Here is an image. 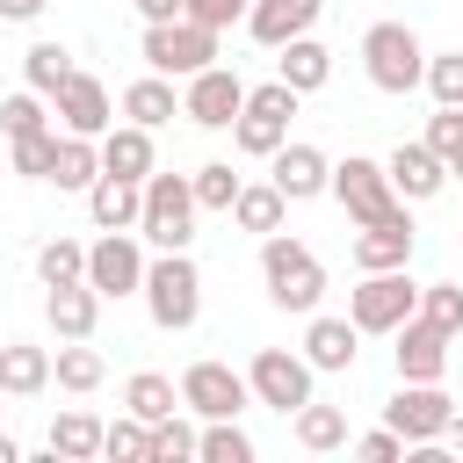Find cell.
I'll list each match as a JSON object with an SVG mask.
<instances>
[{
	"instance_id": "cell-1",
	"label": "cell",
	"mask_w": 463,
	"mask_h": 463,
	"mask_svg": "<svg viewBox=\"0 0 463 463\" xmlns=\"http://www.w3.org/2000/svg\"><path fill=\"white\" fill-rule=\"evenodd\" d=\"M260 282H268V304H275V311H297V318H311L318 297H326L318 253H311L304 239H289V232H268V239H260Z\"/></svg>"
},
{
	"instance_id": "cell-2",
	"label": "cell",
	"mask_w": 463,
	"mask_h": 463,
	"mask_svg": "<svg viewBox=\"0 0 463 463\" xmlns=\"http://www.w3.org/2000/svg\"><path fill=\"white\" fill-rule=\"evenodd\" d=\"M137 297H145V311H152V326H159V333H188V326L203 318V268L188 260V246H174V253L145 260Z\"/></svg>"
},
{
	"instance_id": "cell-3",
	"label": "cell",
	"mask_w": 463,
	"mask_h": 463,
	"mask_svg": "<svg viewBox=\"0 0 463 463\" xmlns=\"http://www.w3.org/2000/svg\"><path fill=\"white\" fill-rule=\"evenodd\" d=\"M362 72L376 94H412L427 72V43L412 36V22H369L362 29Z\"/></svg>"
},
{
	"instance_id": "cell-4",
	"label": "cell",
	"mask_w": 463,
	"mask_h": 463,
	"mask_svg": "<svg viewBox=\"0 0 463 463\" xmlns=\"http://www.w3.org/2000/svg\"><path fill=\"white\" fill-rule=\"evenodd\" d=\"M137 239L145 246H159V253H174V246H188L195 239V188H188V174H145V210H137Z\"/></svg>"
},
{
	"instance_id": "cell-5",
	"label": "cell",
	"mask_w": 463,
	"mask_h": 463,
	"mask_svg": "<svg viewBox=\"0 0 463 463\" xmlns=\"http://www.w3.org/2000/svg\"><path fill=\"white\" fill-rule=\"evenodd\" d=\"M412 311H420V282H412L405 268H369V275L347 289V318H354L362 333H398Z\"/></svg>"
},
{
	"instance_id": "cell-6",
	"label": "cell",
	"mask_w": 463,
	"mask_h": 463,
	"mask_svg": "<svg viewBox=\"0 0 463 463\" xmlns=\"http://www.w3.org/2000/svg\"><path fill=\"white\" fill-rule=\"evenodd\" d=\"M145 65L152 72H166V80H188V72H203V65H217V29H203V22H188V14H174V22H145Z\"/></svg>"
},
{
	"instance_id": "cell-7",
	"label": "cell",
	"mask_w": 463,
	"mask_h": 463,
	"mask_svg": "<svg viewBox=\"0 0 463 463\" xmlns=\"http://www.w3.org/2000/svg\"><path fill=\"white\" fill-rule=\"evenodd\" d=\"M297 87H282V80H268V87H246V109L232 116V145L246 152V159H268L282 137H289V116H297Z\"/></svg>"
},
{
	"instance_id": "cell-8",
	"label": "cell",
	"mask_w": 463,
	"mask_h": 463,
	"mask_svg": "<svg viewBox=\"0 0 463 463\" xmlns=\"http://www.w3.org/2000/svg\"><path fill=\"white\" fill-rule=\"evenodd\" d=\"M181 405H188L195 420H239V412L253 405V383H246V369H232V362H188V369H181Z\"/></svg>"
},
{
	"instance_id": "cell-9",
	"label": "cell",
	"mask_w": 463,
	"mask_h": 463,
	"mask_svg": "<svg viewBox=\"0 0 463 463\" xmlns=\"http://www.w3.org/2000/svg\"><path fill=\"white\" fill-rule=\"evenodd\" d=\"M326 195H340V210H347L354 224H369V217L398 210V188H391L383 159H362V152H347V159L326 174Z\"/></svg>"
},
{
	"instance_id": "cell-10",
	"label": "cell",
	"mask_w": 463,
	"mask_h": 463,
	"mask_svg": "<svg viewBox=\"0 0 463 463\" xmlns=\"http://www.w3.org/2000/svg\"><path fill=\"white\" fill-rule=\"evenodd\" d=\"M311 376H318V369H311L304 354H289V347H260V354L246 362V383H253V405H275L282 420H289V412H297V405L311 398Z\"/></svg>"
},
{
	"instance_id": "cell-11",
	"label": "cell",
	"mask_w": 463,
	"mask_h": 463,
	"mask_svg": "<svg viewBox=\"0 0 463 463\" xmlns=\"http://www.w3.org/2000/svg\"><path fill=\"white\" fill-rule=\"evenodd\" d=\"M239 109H246V80H239L232 65H203V72H188V87H181V116H188V123H203V130H232Z\"/></svg>"
},
{
	"instance_id": "cell-12",
	"label": "cell",
	"mask_w": 463,
	"mask_h": 463,
	"mask_svg": "<svg viewBox=\"0 0 463 463\" xmlns=\"http://www.w3.org/2000/svg\"><path fill=\"white\" fill-rule=\"evenodd\" d=\"M449 412H456V398H449L441 383H398V391L383 398V427H398L405 449H412V441H441Z\"/></svg>"
},
{
	"instance_id": "cell-13",
	"label": "cell",
	"mask_w": 463,
	"mask_h": 463,
	"mask_svg": "<svg viewBox=\"0 0 463 463\" xmlns=\"http://www.w3.org/2000/svg\"><path fill=\"white\" fill-rule=\"evenodd\" d=\"M87 282L101 289V304H109V297H137V282H145V246H137V232H101V239L87 246Z\"/></svg>"
},
{
	"instance_id": "cell-14",
	"label": "cell",
	"mask_w": 463,
	"mask_h": 463,
	"mask_svg": "<svg viewBox=\"0 0 463 463\" xmlns=\"http://www.w3.org/2000/svg\"><path fill=\"white\" fill-rule=\"evenodd\" d=\"M51 116H58V130H72V137H101L109 123H116V109H109V87L94 80V72H65V87L51 94Z\"/></svg>"
},
{
	"instance_id": "cell-15",
	"label": "cell",
	"mask_w": 463,
	"mask_h": 463,
	"mask_svg": "<svg viewBox=\"0 0 463 463\" xmlns=\"http://www.w3.org/2000/svg\"><path fill=\"white\" fill-rule=\"evenodd\" d=\"M326 174H333V159H326L318 145H304V137H282V145L268 152V181L282 188V203H311V195H326Z\"/></svg>"
},
{
	"instance_id": "cell-16",
	"label": "cell",
	"mask_w": 463,
	"mask_h": 463,
	"mask_svg": "<svg viewBox=\"0 0 463 463\" xmlns=\"http://www.w3.org/2000/svg\"><path fill=\"white\" fill-rule=\"evenodd\" d=\"M391 340H398V347H391L398 383H441V369H449V333H441V326H427V318L412 311Z\"/></svg>"
},
{
	"instance_id": "cell-17",
	"label": "cell",
	"mask_w": 463,
	"mask_h": 463,
	"mask_svg": "<svg viewBox=\"0 0 463 463\" xmlns=\"http://www.w3.org/2000/svg\"><path fill=\"white\" fill-rule=\"evenodd\" d=\"M405 260H412V210L398 203L354 232V268L369 275V268H405Z\"/></svg>"
},
{
	"instance_id": "cell-18",
	"label": "cell",
	"mask_w": 463,
	"mask_h": 463,
	"mask_svg": "<svg viewBox=\"0 0 463 463\" xmlns=\"http://www.w3.org/2000/svg\"><path fill=\"white\" fill-rule=\"evenodd\" d=\"M43 318H51V333L58 340H94V326H101V289L80 275V282H51L43 289Z\"/></svg>"
},
{
	"instance_id": "cell-19",
	"label": "cell",
	"mask_w": 463,
	"mask_h": 463,
	"mask_svg": "<svg viewBox=\"0 0 463 463\" xmlns=\"http://www.w3.org/2000/svg\"><path fill=\"white\" fill-rule=\"evenodd\" d=\"M383 174H391L398 203H427V195H441V188H449V159H441V152H427L420 137H412V145H398V152L383 159Z\"/></svg>"
},
{
	"instance_id": "cell-20",
	"label": "cell",
	"mask_w": 463,
	"mask_h": 463,
	"mask_svg": "<svg viewBox=\"0 0 463 463\" xmlns=\"http://www.w3.org/2000/svg\"><path fill=\"white\" fill-rule=\"evenodd\" d=\"M354 354H362V326H354V318H333V311H311V326H304V362L326 369V376H340V369H354Z\"/></svg>"
},
{
	"instance_id": "cell-21",
	"label": "cell",
	"mask_w": 463,
	"mask_h": 463,
	"mask_svg": "<svg viewBox=\"0 0 463 463\" xmlns=\"http://www.w3.org/2000/svg\"><path fill=\"white\" fill-rule=\"evenodd\" d=\"M318 14H326V0H246V36L275 51L304 29H318Z\"/></svg>"
},
{
	"instance_id": "cell-22",
	"label": "cell",
	"mask_w": 463,
	"mask_h": 463,
	"mask_svg": "<svg viewBox=\"0 0 463 463\" xmlns=\"http://www.w3.org/2000/svg\"><path fill=\"white\" fill-rule=\"evenodd\" d=\"M94 145H101V174H123V181H145V174L159 166L152 130H145V123H130V116H123V123H109Z\"/></svg>"
},
{
	"instance_id": "cell-23",
	"label": "cell",
	"mask_w": 463,
	"mask_h": 463,
	"mask_svg": "<svg viewBox=\"0 0 463 463\" xmlns=\"http://www.w3.org/2000/svg\"><path fill=\"white\" fill-rule=\"evenodd\" d=\"M275 80H282V87H297V94H318V87L333 80V51L304 29V36L275 43Z\"/></svg>"
},
{
	"instance_id": "cell-24",
	"label": "cell",
	"mask_w": 463,
	"mask_h": 463,
	"mask_svg": "<svg viewBox=\"0 0 463 463\" xmlns=\"http://www.w3.org/2000/svg\"><path fill=\"white\" fill-rule=\"evenodd\" d=\"M137 210H145V181L94 174V188H87V217H94L101 232H137Z\"/></svg>"
},
{
	"instance_id": "cell-25",
	"label": "cell",
	"mask_w": 463,
	"mask_h": 463,
	"mask_svg": "<svg viewBox=\"0 0 463 463\" xmlns=\"http://www.w3.org/2000/svg\"><path fill=\"white\" fill-rule=\"evenodd\" d=\"M239 232H282V217H289V203H282V188L275 181H239V195H232V210H224Z\"/></svg>"
},
{
	"instance_id": "cell-26",
	"label": "cell",
	"mask_w": 463,
	"mask_h": 463,
	"mask_svg": "<svg viewBox=\"0 0 463 463\" xmlns=\"http://www.w3.org/2000/svg\"><path fill=\"white\" fill-rule=\"evenodd\" d=\"M43 383H51V347L7 340V347H0V391H7V398H36Z\"/></svg>"
},
{
	"instance_id": "cell-27",
	"label": "cell",
	"mask_w": 463,
	"mask_h": 463,
	"mask_svg": "<svg viewBox=\"0 0 463 463\" xmlns=\"http://www.w3.org/2000/svg\"><path fill=\"white\" fill-rule=\"evenodd\" d=\"M123 116H130V123H145V130L174 123V116H181V94H174V80H166V72H145V80H130V87H123Z\"/></svg>"
},
{
	"instance_id": "cell-28",
	"label": "cell",
	"mask_w": 463,
	"mask_h": 463,
	"mask_svg": "<svg viewBox=\"0 0 463 463\" xmlns=\"http://www.w3.org/2000/svg\"><path fill=\"white\" fill-rule=\"evenodd\" d=\"M101 376H109V362H101V347H87V340H65V347L51 354V383L72 391V398L101 391Z\"/></svg>"
},
{
	"instance_id": "cell-29",
	"label": "cell",
	"mask_w": 463,
	"mask_h": 463,
	"mask_svg": "<svg viewBox=\"0 0 463 463\" xmlns=\"http://www.w3.org/2000/svg\"><path fill=\"white\" fill-rule=\"evenodd\" d=\"M289 427H297V449H311V456H326V449H347V412H340V405H318V398H304V405L289 412Z\"/></svg>"
},
{
	"instance_id": "cell-30",
	"label": "cell",
	"mask_w": 463,
	"mask_h": 463,
	"mask_svg": "<svg viewBox=\"0 0 463 463\" xmlns=\"http://www.w3.org/2000/svg\"><path fill=\"white\" fill-rule=\"evenodd\" d=\"M123 412H137V420L152 427V420L181 412V383H174V376H159V369H137V376L123 383Z\"/></svg>"
},
{
	"instance_id": "cell-31",
	"label": "cell",
	"mask_w": 463,
	"mask_h": 463,
	"mask_svg": "<svg viewBox=\"0 0 463 463\" xmlns=\"http://www.w3.org/2000/svg\"><path fill=\"white\" fill-rule=\"evenodd\" d=\"M94 174H101V145L94 137H72V130H58V159H51V181L58 188H94Z\"/></svg>"
},
{
	"instance_id": "cell-32",
	"label": "cell",
	"mask_w": 463,
	"mask_h": 463,
	"mask_svg": "<svg viewBox=\"0 0 463 463\" xmlns=\"http://www.w3.org/2000/svg\"><path fill=\"white\" fill-rule=\"evenodd\" d=\"M43 441H51V456H65V463H94V456H101V420H94V412H58Z\"/></svg>"
},
{
	"instance_id": "cell-33",
	"label": "cell",
	"mask_w": 463,
	"mask_h": 463,
	"mask_svg": "<svg viewBox=\"0 0 463 463\" xmlns=\"http://www.w3.org/2000/svg\"><path fill=\"white\" fill-rule=\"evenodd\" d=\"M65 72H72V51H65V43H51V36H43V43H29V51H22V80H29L43 101L65 87Z\"/></svg>"
},
{
	"instance_id": "cell-34",
	"label": "cell",
	"mask_w": 463,
	"mask_h": 463,
	"mask_svg": "<svg viewBox=\"0 0 463 463\" xmlns=\"http://www.w3.org/2000/svg\"><path fill=\"white\" fill-rule=\"evenodd\" d=\"M188 456H195V427L181 412H166V420L145 427V463H188Z\"/></svg>"
},
{
	"instance_id": "cell-35",
	"label": "cell",
	"mask_w": 463,
	"mask_h": 463,
	"mask_svg": "<svg viewBox=\"0 0 463 463\" xmlns=\"http://www.w3.org/2000/svg\"><path fill=\"white\" fill-rule=\"evenodd\" d=\"M195 456H203V463H253V441H246V427H239V420H203Z\"/></svg>"
},
{
	"instance_id": "cell-36",
	"label": "cell",
	"mask_w": 463,
	"mask_h": 463,
	"mask_svg": "<svg viewBox=\"0 0 463 463\" xmlns=\"http://www.w3.org/2000/svg\"><path fill=\"white\" fill-rule=\"evenodd\" d=\"M7 159H14V174L51 181V159H58V123H43V130H29V137H7Z\"/></svg>"
},
{
	"instance_id": "cell-37",
	"label": "cell",
	"mask_w": 463,
	"mask_h": 463,
	"mask_svg": "<svg viewBox=\"0 0 463 463\" xmlns=\"http://www.w3.org/2000/svg\"><path fill=\"white\" fill-rule=\"evenodd\" d=\"M87 275V246L80 239H43L36 246V282L51 289V282H80Z\"/></svg>"
},
{
	"instance_id": "cell-38",
	"label": "cell",
	"mask_w": 463,
	"mask_h": 463,
	"mask_svg": "<svg viewBox=\"0 0 463 463\" xmlns=\"http://www.w3.org/2000/svg\"><path fill=\"white\" fill-rule=\"evenodd\" d=\"M420 87L434 94V109H463V51H427Z\"/></svg>"
},
{
	"instance_id": "cell-39",
	"label": "cell",
	"mask_w": 463,
	"mask_h": 463,
	"mask_svg": "<svg viewBox=\"0 0 463 463\" xmlns=\"http://www.w3.org/2000/svg\"><path fill=\"white\" fill-rule=\"evenodd\" d=\"M239 181H246V174H232V159H210V166H195V174H188V188H195V210H232Z\"/></svg>"
},
{
	"instance_id": "cell-40",
	"label": "cell",
	"mask_w": 463,
	"mask_h": 463,
	"mask_svg": "<svg viewBox=\"0 0 463 463\" xmlns=\"http://www.w3.org/2000/svg\"><path fill=\"white\" fill-rule=\"evenodd\" d=\"M420 318L456 340L463 333V282H420Z\"/></svg>"
},
{
	"instance_id": "cell-41",
	"label": "cell",
	"mask_w": 463,
	"mask_h": 463,
	"mask_svg": "<svg viewBox=\"0 0 463 463\" xmlns=\"http://www.w3.org/2000/svg\"><path fill=\"white\" fill-rule=\"evenodd\" d=\"M43 123H51V101H43L36 87H22V94L0 101V137H29V130H43Z\"/></svg>"
},
{
	"instance_id": "cell-42",
	"label": "cell",
	"mask_w": 463,
	"mask_h": 463,
	"mask_svg": "<svg viewBox=\"0 0 463 463\" xmlns=\"http://www.w3.org/2000/svg\"><path fill=\"white\" fill-rule=\"evenodd\" d=\"M101 456H109V463H145V420H137V412L109 420V427H101Z\"/></svg>"
},
{
	"instance_id": "cell-43",
	"label": "cell",
	"mask_w": 463,
	"mask_h": 463,
	"mask_svg": "<svg viewBox=\"0 0 463 463\" xmlns=\"http://www.w3.org/2000/svg\"><path fill=\"white\" fill-rule=\"evenodd\" d=\"M181 14L188 22H203V29H232V22H246V0H181Z\"/></svg>"
},
{
	"instance_id": "cell-44",
	"label": "cell",
	"mask_w": 463,
	"mask_h": 463,
	"mask_svg": "<svg viewBox=\"0 0 463 463\" xmlns=\"http://www.w3.org/2000/svg\"><path fill=\"white\" fill-rule=\"evenodd\" d=\"M420 145L449 159V152L463 145V109H434V116H427V137H420Z\"/></svg>"
},
{
	"instance_id": "cell-45",
	"label": "cell",
	"mask_w": 463,
	"mask_h": 463,
	"mask_svg": "<svg viewBox=\"0 0 463 463\" xmlns=\"http://www.w3.org/2000/svg\"><path fill=\"white\" fill-rule=\"evenodd\" d=\"M354 456H362V463H398V456H405V434H398V427H376V434L354 441Z\"/></svg>"
},
{
	"instance_id": "cell-46",
	"label": "cell",
	"mask_w": 463,
	"mask_h": 463,
	"mask_svg": "<svg viewBox=\"0 0 463 463\" xmlns=\"http://www.w3.org/2000/svg\"><path fill=\"white\" fill-rule=\"evenodd\" d=\"M51 0H0V22H36Z\"/></svg>"
},
{
	"instance_id": "cell-47",
	"label": "cell",
	"mask_w": 463,
	"mask_h": 463,
	"mask_svg": "<svg viewBox=\"0 0 463 463\" xmlns=\"http://www.w3.org/2000/svg\"><path fill=\"white\" fill-rule=\"evenodd\" d=\"M130 7H137L145 22H174V14H181V0H130Z\"/></svg>"
},
{
	"instance_id": "cell-48",
	"label": "cell",
	"mask_w": 463,
	"mask_h": 463,
	"mask_svg": "<svg viewBox=\"0 0 463 463\" xmlns=\"http://www.w3.org/2000/svg\"><path fill=\"white\" fill-rule=\"evenodd\" d=\"M441 441H449V449H456V456H463V405H456V412H449V427H441Z\"/></svg>"
},
{
	"instance_id": "cell-49",
	"label": "cell",
	"mask_w": 463,
	"mask_h": 463,
	"mask_svg": "<svg viewBox=\"0 0 463 463\" xmlns=\"http://www.w3.org/2000/svg\"><path fill=\"white\" fill-rule=\"evenodd\" d=\"M0 463H22V441L14 434H0Z\"/></svg>"
},
{
	"instance_id": "cell-50",
	"label": "cell",
	"mask_w": 463,
	"mask_h": 463,
	"mask_svg": "<svg viewBox=\"0 0 463 463\" xmlns=\"http://www.w3.org/2000/svg\"><path fill=\"white\" fill-rule=\"evenodd\" d=\"M449 174H456V181H463V145H456V152H449Z\"/></svg>"
},
{
	"instance_id": "cell-51",
	"label": "cell",
	"mask_w": 463,
	"mask_h": 463,
	"mask_svg": "<svg viewBox=\"0 0 463 463\" xmlns=\"http://www.w3.org/2000/svg\"><path fill=\"white\" fill-rule=\"evenodd\" d=\"M456 340H463V333H456Z\"/></svg>"
}]
</instances>
